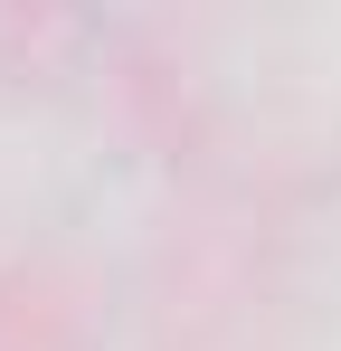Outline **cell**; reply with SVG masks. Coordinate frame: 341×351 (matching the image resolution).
Instances as JSON below:
<instances>
[]
</instances>
